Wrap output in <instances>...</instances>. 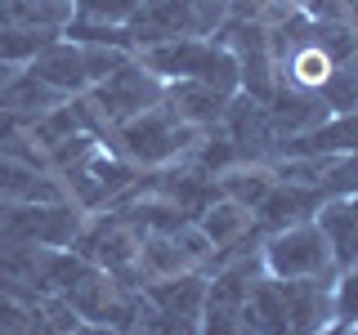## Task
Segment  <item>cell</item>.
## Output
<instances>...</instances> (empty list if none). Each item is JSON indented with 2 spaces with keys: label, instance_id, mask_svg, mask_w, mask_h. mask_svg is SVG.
Wrapping results in <instances>:
<instances>
[{
  "label": "cell",
  "instance_id": "f1b7e54d",
  "mask_svg": "<svg viewBox=\"0 0 358 335\" xmlns=\"http://www.w3.org/2000/svg\"><path fill=\"white\" fill-rule=\"evenodd\" d=\"M18 72V67H9V63H0V89H5L9 85V76H14Z\"/></svg>",
  "mask_w": 358,
  "mask_h": 335
},
{
  "label": "cell",
  "instance_id": "30bf717a",
  "mask_svg": "<svg viewBox=\"0 0 358 335\" xmlns=\"http://www.w3.org/2000/svg\"><path fill=\"white\" fill-rule=\"evenodd\" d=\"M322 241L331 251L336 273L358 264V193H341V197H322V206L313 210Z\"/></svg>",
  "mask_w": 358,
  "mask_h": 335
},
{
  "label": "cell",
  "instance_id": "83f0119b",
  "mask_svg": "<svg viewBox=\"0 0 358 335\" xmlns=\"http://www.w3.org/2000/svg\"><path fill=\"white\" fill-rule=\"evenodd\" d=\"M345 331H350V327H345V322H331V327H322L318 335H345Z\"/></svg>",
  "mask_w": 358,
  "mask_h": 335
},
{
  "label": "cell",
  "instance_id": "d6986e66",
  "mask_svg": "<svg viewBox=\"0 0 358 335\" xmlns=\"http://www.w3.org/2000/svg\"><path fill=\"white\" fill-rule=\"evenodd\" d=\"M331 72H336V63H331L309 36H305V45H296L291 54H282V59H278V81L300 85V89H322V81H327Z\"/></svg>",
  "mask_w": 358,
  "mask_h": 335
},
{
  "label": "cell",
  "instance_id": "603a6c76",
  "mask_svg": "<svg viewBox=\"0 0 358 335\" xmlns=\"http://www.w3.org/2000/svg\"><path fill=\"white\" fill-rule=\"evenodd\" d=\"M0 335H36L31 299H22V295H5V290H0Z\"/></svg>",
  "mask_w": 358,
  "mask_h": 335
},
{
  "label": "cell",
  "instance_id": "e0dca14e",
  "mask_svg": "<svg viewBox=\"0 0 358 335\" xmlns=\"http://www.w3.org/2000/svg\"><path fill=\"white\" fill-rule=\"evenodd\" d=\"M72 18V0H0V27L14 31H59Z\"/></svg>",
  "mask_w": 358,
  "mask_h": 335
},
{
  "label": "cell",
  "instance_id": "ac0fdd59",
  "mask_svg": "<svg viewBox=\"0 0 358 335\" xmlns=\"http://www.w3.org/2000/svg\"><path fill=\"white\" fill-rule=\"evenodd\" d=\"M148 304L162 313H184V318H201L206 308V282L197 273H179V277H162L148 290Z\"/></svg>",
  "mask_w": 358,
  "mask_h": 335
},
{
  "label": "cell",
  "instance_id": "ffe728a7",
  "mask_svg": "<svg viewBox=\"0 0 358 335\" xmlns=\"http://www.w3.org/2000/svg\"><path fill=\"white\" fill-rule=\"evenodd\" d=\"M54 36H59V31H14V27H0V63L27 67Z\"/></svg>",
  "mask_w": 358,
  "mask_h": 335
},
{
  "label": "cell",
  "instance_id": "44dd1931",
  "mask_svg": "<svg viewBox=\"0 0 358 335\" xmlns=\"http://www.w3.org/2000/svg\"><path fill=\"white\" fill-rule=\"evenodd\" d=\"M81 59H85V76H90V85H99V81H108L112 72H121L134 54L130 50H117V45H81Z\"/></svg>",
  "mask_w": 358,
  "mask_h": 335
},
{
  "label": "cell",
  "instance_id": "9c48e42d",
  "mask_svg": "<svg viewBox=\"0 0 358 335\" xmlns=\"http://www.w3.org/2000/svg\"><path fill=\"white\" fill-rule=\"evenodd\" d=\"M126 31H130L134 50H152V45L197 36V22H193L188 0H139L134 14L126 18Z\"/></svg>",
  "mask_w": 358,
  "mask_h": 335
},
{
  "label": "cell",
  "instance_id": "7402d4cb",
  "mask_svg": "<svg viewBox=\"0 0 358 335\" xmlns=\"http://www.w3.org/2000/svg\"><path fill=\"white\" fill-rule=\"evenodd\" d=\"M331 308H336V322L358 327V264L345 268V273H336V282H331Z\"/></svg>",
  "mask_w": 358,
  "mask_h": 335
},
{
  "label": "cell",
  "instance_id": "d4e9b609",
  "mask_svg": "<svg viewBox=\"0 0 358 335\" xmlns=\"http://www.w3.org/2000/svg\"><path fill=\"white\" fill-rule=\"evenodd\" d=\"M229 5L233 0H188L193 22H197V36H215L224 27V18H229Z\"/></svg>",
  "mask_w": 358,
  "mask_h": 335
},
{
  "label": "cell",
  "instance_id": "5bb4252c",
  "mask_svg": "<svg viewBox=\"0 0 358 335\" xmlns=\"http://www.w3.org/2000/svg\"><path fill=\"white\" fill-rule=\"evenodd\" d=\"M233 94L206 85V81H166V103L179 121H188L193 130H210L224 121V107H229Z\"/></svg>",
  "mask_w": 358,
  "mask_h": 335
},
{
  "label": "cell",
  "instance_id": "7c38bea8",
  "mask_svg": "<svg viewBox=\"0 0 358 335\" xmlns=\"http://www.w3.org/2000/svg\"><path fill=\"white\" fill-rule=\"evenodd\" d=\"M264 107H268V121H273V130H278V143L296 139V134H305V130L318 126V121L331 117L318 89L287 85V81H278V76H273V89H268V103Z\"/></svg>",
  "mask_w": 358,
  "mask_h": 335
},
{
  "label": "cell",
  "instance_id": "8992f818",
  "mask_svg": "<svg viewBox=\"0 0 358 335\" xmlns=\"http://www.w3.org/2000/svg\"><path fill=\"white\" fill-rule=\"evenodd\" d=\"M139 246H143V237H139V223L130 215H99L90 228H81V237H76L72 251L81 255L85 264L121 277L126 268L139 264ZM134 273H139V268H134Z\"/></svg>",
  "mask_w": 358,
  "mask_h": 335
},
{
  "label": "cell",
  "instance_id": "2e32d148",
  "mask_svg": "<svg viewBox=\"0 0 358 335\" xmlns=\"http://www.w3.org/2000/svg\"><path fill=\"white\" fill-rule=\"evenodd\" d=\"M197 228L206 232V241L215 246V251L242 246L246 237H260V232H255V215L246 206H238V201H229V197L201 210V215H197Z\"/></svg>",
  "mask_w": 358,
  "mask_h": 335
},
{
  "label": "cell",
  "instance_id": "ba28073f",
  "mask_svg": "<svg viewBox=\"0 0 358 335\" xmlns=\"http://www.w3.org/2000/svg\"><path fill=\"white\" fill-rule=\"evenodd\" d=\"M220 130L229 134V143L238 148L242 161H264V156L278 152V130H273V121H268V107L260 98L242 94V89L229 98Z\"/></svg>",
  "mask_w": 358,
  "mask_h": 335
},
{
  "label": "cell",
  "instance_id": "4316f807",
  "mask_svg": "<svg viewBox=\"0 0 358 335\" xmlns=\"http://www.w3.org/2000/svg\"><path fill=\"white\" fill-rule=\"evenodd\" d=\"M296 9H300L309 22H350V18H345V5H341V0H296Z\"/></svg>",
  "mask_w": 358,
  "mask_h": 335
},
{
  "label": "cell",
  "instance_id": "7a4b0ae2",
  "mask_svg": "<svg viewBox=\"0 0 358 335\" xmlns=\"http://www.w3.org/2000/svg\"><path fill=\"white\" fill-rule=\"evenodd\" d=\"M260 268H264V277H278V282H327V286L336 282L331 251L313 219H300V223L268 232L264 251H260Z\"/></svg>",
  "mask_w": 358,
  "mask_h": 335
},
{
  "label": "cell",
  "instance_id": "5b68a950",
  "mask_svg": "<svg viewBox=\"0 0 358 335\" xmlns=\"http://www.w3.org/2000/svg\"><path fill=\"white\" fill-rule=\"evenodd\" d=\"M0 232L36 241L50 251H72L81 237V215L72 201H36V206H0Z\"/></svg>",
  "mask_w": 358,
  "mask_h": 335
},
{
  "label": "cell",
  "instance_id": "3957f363",
  "mask_svg": "<svg viewBox=\"0 0 358 335\" xmlns=\"http://www.w3.org/2000/svg\"><path fill=\"white\" fill-rule=\"evenodd\" d=\"M197 134L201 130L179 121L171 112V103L162 98L152 112H143V117H134L117 130V148L130 165H166V161H175V156H184L193 148Z\"/></svg>",
  "mask_w": 358,
  "mask_h": 335
},
{
  "label": "cell",
  "instance_id": "f546056e",
  "mask_svg": "<svg viewBox=\"0 0 358 335\" xmlns=\"http://www.w3.org/2000/svg\"><path fill=\"white\" fill-rule=\"evenodd\" d=\"M345 67H350V72H354V85H358V54H354V59L345 63Z\"/></svg>",
  "mask_w": 358,
  "mask_h": 335
},
{
  "label": "cell",
  "instance_id": "4dcf8cb0",
  "mask_svg": "<svg viewBox=\"0 0 358 335\" xmlns=\"http://www.w3.org/2000/svg\"><path fill=\"white\" fill-rule=\"evenodd\" d=\"M345 335H358V327H350V331H345Z\"/></svg>",
  "mask_w": 358,
  "mask_h": 335
},
{
  "label": "cell",
  "instance_id": "cb8c5ba5",
  "mask_svg": "<svg viewBox=\"0 0 358 335\" xmlns=\"http://www.w3.org/2000/svg\"><path fill=\"white\" fill-rule=\"evenodd\" d=\"M139 0H72V18H90V22H121L134 14Z\"/></svg>",
  "mask_w": 358,
  "mask_h": 335
},
{
  "label": "cell",
  "instance_id": "6da1fadb",
  "mask_svg": "<svg viewBox=\"0 0 358 335\" xmlns=\"http://www.w3.org/2000/svg\"><path fill=\"white\" fill-rule=\"evenodd\" d=\"M331 322L336 308L327 282H278L260 273L242 304L246 335H318Z\"/></svg>",
  "mask_w": 358,
  "mask_h": 335
},
{
  "label": "cell",
  "instance_id": "277c9868",
  "mask_svg": "<svg viewBox=\"0 0 358 335\" xmlns=\"http://www.w3.org/2000/svg\"><path fill=\"white\" fill-rule=\"evenodd\" d=\"M85 98L94 103L99 117L108 121V130L117 134L126 121L143 117V112H152L157 103H162V98H166V81H162V76H152L148 67L139 63V54H134L121 72H112L108 81H99V85H90Z\"/></svg>",
  "mask_w": 358,
  "mask_h": 335
},
{
  "label": "cell",
  "instance_id": "8fae6325",
  "mask_svg": "<svg viewBox=\"0 0 358 335\" xmlns=\"http://www.w3.org/2000/svg\"><path fill=\"white\" fill-rule=\"evenodd\" d=\"M36 201H72L63 179H54L45 165L0 152V206H36Z\"/></svg>",
  "mask_w": 358,
  "mask_h": 335
},
{
  "label": "cell",
  "instance_id": "4fadbf2b",
  "mask_svg": "<svg viewBox=\"0 0 358 335\" xmlns=\"http://www.w3.org/2000/svg\"><path fill=\"white\" fill-rule=\"evenodd\" d=\"M31 76H41L50 89H59L63 98H76L90 89V76H85V59H81V45L67 40V36H54L36 59L27 63Z\"/></svg>",
  "mask_w": 358,
  "mask_h": 335
},
{
  "label": "cell",
  "instance_id": "52a82bcc",
  "mask_svg": "<svg viewBox=\"0 0 358 335\" xmlns=\"http://www.w3.org/2000/svg\"><path fill=\"white\" fill-rule=\"evenodd\" d=\"M54 260H59V251H50V246L18 241V237L0 232V290L5 295H22V299L50 295Z\"/></svg>",
  "mask_w": 358,
  "mask_h": 335
},
{
  "label": "cell",
  "instance_id": "9a60e30c",
  "mask_svg": "<svg viewBox=\"0 0 358 335\" xmlns=\"http://www.w3.org/2000/svg\"><path fill=\"white\" fill-rule=\"evenodd\" d=\"M63 103H67V98L59 94V89H50L41 76H31L27 67H18V72L9 76V85L0 89V112L14 117L18 126H31V121H41L45 112H54Z\"/></svg>",
  "mask_w": 358,
  "mask_h": 335
},
{
  "label": "cell",
  "instance_id": "484cf974",
  "mask_svg": "<svg viewBox=\"0 0 358 335\" xmlns=\"http://www.w3.org/2000/svg\"><path fill=\"white\" fill-rule=\"evenodd\" d=\"M341 193H358V148L350 156H341L331 165L327 184H322V197H341Z\"/></svg>",
  "mask_w": 358,
  "mask_h": 335
}]
</instances>
